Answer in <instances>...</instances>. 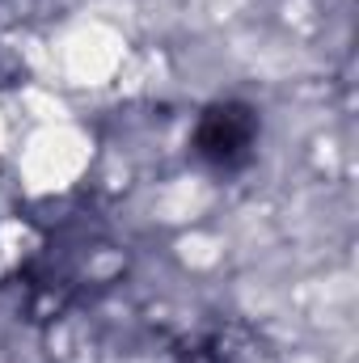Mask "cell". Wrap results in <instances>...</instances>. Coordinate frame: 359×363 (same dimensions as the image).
I'll list each match as a JSON object with an SVG mask.
<instances>
[{
  "label": "cell",
  "mask_w": 359,
  "mask_h": 363,
  "mask_svg": "<svg viewBox=\"0 0 359 363\" xmlns=\"http://www.w3.org/2000/svg\"><path fill=\"white\" fill-rule=\"evenodd\" d=\"M258 110L245 101H211L194 123V157L216 174H237L258 148Z\"/></svg>",
  "instance_id": "cell-1"
}]
</instances>
